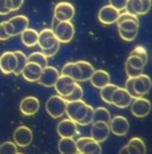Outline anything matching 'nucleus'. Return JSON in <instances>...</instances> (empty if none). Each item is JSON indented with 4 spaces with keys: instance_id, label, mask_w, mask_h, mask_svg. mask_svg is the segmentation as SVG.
I'll use <instances>...</instances> for the list:
<instances>
[{
    "instance_id": "obj_44",
    "label": "nucleus",
    "mask_w": 152,
    "mask_h": 154,
    "mask_svg": "<svg viewBox=\"0 0 152 154\" xmlns=\"http://www.w3.org/2000/svg\"><path fill=\"white\" fill-rule=\"evenodd\" d=\"M18 154H23V153H18Z\"/></svg>"
},
{
    "instance_id": "obj_10",
    "label": "nucleus",
    "mask_w": 152,
    "mask_h": 154,
    "mask_svg": "<svg viewBox=\"0 0 152 154\" xmlns=\"http://www.w3.org/2000/svg\"><path fill=\"white\" fill-rule=\"evenodd\" d=\"M145 64L147 63H144L141 59L129 54L127 61H125V73L128 75V77H137L143 75V69Z\"/></svg>"
},
{
    "instance_id": "obj_31",
    "label": "nucleus",
    "mask_w": 152,
    "mask_h": 154,
    "mask_svg": "<svg viewBox=\"0 0 152 154\" xmlns=\"http://www.w3.org/2000/svg\"><path fill=\"white\" fill-rule=\"evenodd\" d=\"M116 89H118V86L114 84H109V85L100 89V97H102V100L104 101L105 104H111L112 102V96H114Z\"/></svg>"
},
{
    "instance_id": "obj_2",
    "label": "nucleus",
    "mask_w": 152,
    "mask_h": 154,
    "mask_svg": "<svg viewBox=\"0 0 152 154\" xmlns=\"http://www.w3.org/2000/svg\"><path fill=\"white\" fill-rule=\"evenodd\" d=\"M151 86H152L151 77L144 75V73L137 77H128L127 82H125V89L132 96L134 100L144 97L151 91Z\"/></svg>"
},
{
    "instance_id": "obj_45",
    "label": "nucleus",
    "mask_w": 152,
    "mask_h": 154,
    "mask_svg": "<svg viewBox=\"0 0 152 154\" xmlns=\"http://www.w3.org/2000/svg\"><path fill=\"white\" fill-rule=\"evenodd\" d=\"M79 154H80V153H79Z\"/></svg>"
},
{
    "instance_id": "obj_13",
    "label": "nucleus",
    "mask_w": 152,
    "mask_h": 154,
    "mask_svg": "<svg viewBox=\"0 0 152 154\" xmlns=\"http://www.w3.org/2000/svg\"><path fill=\"white\" fill-rule=\"evenodd\" d=\"M56 130L60 138H73L77 134V124L71 118H66L57 124Z\"/></svg>"
},
{
    "instance_id": "obj_9",
    "label": "nucleus",
    "mask_w": 152,
    "mask_h": 154,
    "mask_svg": "<svg viewBox=\"0 0 152 154\" xmlns=\"http://www.w3.org/2000/svg\"><path fill=\"white\" fill-rule=\"evenodd\" d=\"M32 140H34V134H32V130L28 126H19L14 131V142L19 147L30 146Z\"/></svg>"
},
{
    "instance_id": "obj_1",
    "label": "nucleus",
    "mask_w": 152,
    "mask_h": 154,
    "mask_svg": "<svg viewBox=\"0 0 152 154\" xmlns=\"http://www.w3.org/2000/svg\"><path fill=\"white\" fill-rule=\"evenodd\" d=\"M118 31L120 37L124 41H132L137 36L139 32V17L132 14L120 12V16L118 19Z\"/></svg>"
},
{
    "instance_id": "obj_34",
    "label": "nucleus",
    "mask_w": 152,
    "mask_h": 154,
    "mask_svg": "<svg viewBox=\"0 0 152 154\" xmlns=\"http://www.w3.org/2000/svg\"><path fill=\"white\" fill-rule=\"evenodd\" d=\"M0 154H18V145L11 141L3 142L0 145Z\"/></svg>"
},
{
    "instance_id": "obj_12",
    "label": "nucleus",
    "mask_w": 152,
    "mask_h": 154,
    "mask_svg": "<svg viewBox=\"0 0 152 154\" xmlns=\"http://www.w3.org/2000/svg\"><path fill=\"white\" fill-rule=\"evenodd\" d=\"M152 0H128L125 11L135 16L145 15L151 9Z\"/></svg>"
},
{
    "instance_id": "obj_4",
    "label": "nucleus",
    "mask_w": 152,
    "mask_h": 154,
    "mask_svg": "<svg viewBox=\"0 0 152 154\" xmlns=\"http://www.w3.org/2000/svg\"><path fill=\"white\" fill-rule=\"evenodd\" d=\"M46 110L52 118H59L63 114H66L67 110V101L59 94L51 96L46 102Z\"/></svg>"
},
{
    "instance_id": "obj_14",
    "label": "nucleus",
    "mask_w": 152,
    "mask_h": 154,
    "mask_svg": "<svg viewBox=\"0 0 152 154\" xmlns=\"http://www.w3.org/2000/svg\"><path fill=\"white\" fill-rule=\"evenodd\" d=\"M132 101H134V98H132V96L127 92V89L125 88H119L118 86V89L115 91L114 96H112L111 105H114V106H116V108L124 109L127 106H131Z\"/></svg>"
},
{
    "instance_id": "obj_29",
    "label": "nucleus",
    "mask_w": 152,
    "mask_h": 154,
    "mask_svg": "<svg viewBox=\"0 0 152 154\" xmlns=\"http://www.w3.org/2000/svg\"><path fill=\"white\" fill-rule=\"evenodd\" d=\"M111 120H112V117H111V113H109L108 109H105L103 106L95 109V112H93V122H105V124H109V122H111Z\"/></svg>"
},
{
    "instance_id": "obj_22",
    "label": "nucleus",
    "mask_w": 152,
    "mask_h": 154,
    "mask_svg": "<svg viewBox=\"0 0 152 154\" xmlns=\"http://www.w3.org/2000/svg\"><path fill=\"white\" fill-rule=\"evenodd\" d=\"M41 73H43V68H41V66H39L37 64H35V63H28L27 65H25L21 76L24 77V80H27V81H30V82H39V80H40V77H41Z\"/></svg>"
},
{
    "instance_id": "obj_17",
    "label": "nucleus",
    "mask_w": 152,
    "mask_h": 154,
    "mask_svg": "<svg viewBox=\"0 0 152 154\" xmlns=\"http://www.w3.org/2000/svg\"><path fill=\"white\" fill-rule=\"evenodd\" d=\"M111 129H109V124L105 122H93L91 128V138L95 140L96 142L102 143L108 138Z\"/></svg>"
},
{
    "instance_id": "obj_24",
    "label": "nucleus",
    "mask_w": 152,
    "mask_h": 154,
    "mask_svg": "<svg viewBox=\"0 0 152 154\" xmlns=\"http://www.w3.org/2000/svg\"><path fill=\"white\" fill-rule=\"evenodd\" d=\"M57 149L60 154H79L76 146V141L73 138H60L57 143Z\"/></svg>"
},
{
    "instance_id": "obj_5",
    "label": "nucleus",
    "mask_w": 152,
    "mask_h": 154,
    "mask_svg": "<svg viewBox=\"0 0 152 154\" xmlns=\"http://www.w3.org/2000/svg\"><path fill=\"white\" fill-rule=\"evenodd\" d=\"M52 31L59 43H70L75 36V27L72 21H59V24Z\"/></svg>"
},
{
    "instance_id": "obj_25",
    "label": "nucleus",
    "mask_w": 152,
    "mask_h": 154,
    "mask_svg": "<svg viewBox=\"0 0 152 154\" xmlns=\"http://www.w3.org/2000/svg\"><path fill=\"white\" fill-rule=\"evenodd\" d=\"M9 21H11V24H12V27H14L16 35H21V32H24L25 29H27L28 24H30L28 17L27 16H24V15L14 16V17L9 19Z\"/></svg>"
},
{
    "instance_id": "obj_32",
    "label": "nucleus",
    "mask_w": 152,
    "mask_h": 154,
    "mask_svg": "<svg viewBox=\"0 0 152 154\" xmlns=\"http://www.w3.org/2000/svg\"><path fill=\"white\" fill-rule=\"evenodd\" d=\"M77 65H79L80 70H82V77H83V81H88L89 79H91V76L93 75V72H95V69H93V66L89 64L88 61H76Z\"/></svg>"
},
{
    "instance_id": "obj_33",
    "label": "nucleus",
    "mask_w": 152,
    "mask_h": 154,
    "mask_svg": "<svg viewBox=\"0 0 152 154\" xmlns=\"http://www.w3.org/2000/svg\"><path fill=\"white\" fill-rule=\"evenodd\" d=\"M48 57H46L41 52H34L28 56V63H35L41 68H47L48 66Z\"/></svg>"
},
{
    "instance_id": "obj_18",
    "label": "nucleus",
    "mask_w": 152,
    "mask_h": 154,
    "mask_svg": "<svg viewBox=\"0 0 152 154\" xmlns=\"http://www.w3.org/2000/svg\"><path fill=\"white\" fill-rule=\"evenodd\" d=\"M39 108H40V102L36 97L34 96H28V97H24L23 100L20 101V105H19V109H20L21 114L24 116H34L39 112Z\"/></svg>"
},
{
    "instance_id": "obj_39",
    "label": "nucleus",
    "mask_w": 152,
    "mask_h": 154,
    "mask_svg": "<svg viewBox=\"0 0 152 154\" xmlns=\"http://www.w3.org/2000/svg\"><path fill=\"white\" fill-rule=\"evenodd\" d=\"M59 48H60V43H56L52 48H50V49L41 51V53H43L46 57H51V56H53V54H56L57 52H59Z\"/></svg>"
},
{
    "instance_id": "obj_11",
    "label": "nucleus",
    "mask_w": 152,
    "mask_h": 154,
    "mask_svg": "<svg viewBox=\"0 0 152 154\" xmlns=\"http://www.w3.org/2000/svg\"><path fill=\"white\" fill-rule=\"evenodd\" d=\"M151 112V101L144 97L135 98L131 104V113L137 118L147 117Z\"/></svg>"
},
{
    "instance_id": "obj_28",
    "label": "nucleus",
    "mask_w": 152,
    "mask_h": 154,
    "mask_svg": "<svg viewBox=\"0 0 152 154\" xmlns=\"http://www.w3.org/2000/svg\"><path fill=\"white\" fill-rule=\"evenodd\" d=\"M79 153L80 154H102V146H100L99 142H96L95 140H92L89 137L87 143L79 150Z\"/></svg>"
},
{
    "instance_id": "obj_42",
    "label": "nucleus",
    "mask_w": 152,
    "mask_h": 154,
    "mask_svg": "<svg viewBox=\"0 0 152 154\" xmlns=\"http://www.w3.org/2000/svg\"><path fill=\"white\" fill-rule=\"evenodd\" d=\"M11 3H12V11H18L23 5L24 0H11Z\"/></svg>"
},
{
    "instance_id": "obj_38",
    "label": "nucleus",
    "mask_w": 152,
    "mask_h": 154,
    "mask_svg": "<svg viewBox=\"0 0 152 154\" xmlns=\"http://www.w3.org/2000/svg\"><path fill=\"white\" fill-rule=\"evenodd\" d=\"M128 0H109V5H112L114 8H116L118 11H123L127 7Z\"/></svg>"
},
{
    "instance_id": "obj_19",
    "label": "nucleus",
    "mask_w": 152,
    "mask_h": 154,
    "mask_svg": "<svg viewBox=\"0 0 152 154\" xmlns=\"http://www.w3.org/2000/svg\"><path fill=\"white\" fill-rule=\"evenodd\" d=\"M60 77V73L55 66H50L48 65L47 68L43 69V73H41V77L39 80V84L44 85V86H55L56 81L59 80Z\"/></svg>"
},
{
    "instance_id": "obj_3",
    "label": "nucleus",
    "mask_w": 152,
    "mask_h": 154,
    "mask_svg": "<svg viewBox=\"0 0 152 154\" xmlns=\"http://www.w3.org/2000/svg\"><path fill=\"white\" fill-rule=\"evenodd\" d=\"M89 108H91V105L86 104L83 100L71 101V102H67L66 114L68 116V118H71L72 121H75L77 125H80V122L86 118Z\"/></svg>"
},
{
    "instance_id": "obj_43",
    "label": "nucleus",
    "mask_w": 152,
    "mask_h": 154,
    "mask_svg": "<svg viewBox=\"0 0 152 154\" xmlns=\"http://www.w3.org/2000/svg\"><path fill=\"white\" fill-rule=\"evenodd\" d=\"M119 154H129L128 149H127V146H123L121 149H120V152H119Z\"/></svg>"
},
{
    "instance_id": "obj_36",
    "label": "nucleus",
    "mask_w": 152,
    "mask_h": 154,
    "mask_svg": "<svg viewBox=\"0 0 152 154\" xmlns=\"http://www.w3.org/2000/svg\"><path fill=\"white\" fill-rule=\"evenodd\" d=\"M129 54H132V56H136V57H139V59H141L144 63H147V61H148V54H147V51H145V48H144V47H141V45L135 47L134 49H132V52L129 53Z\"/></svg>"
},
{
    "instance_id": "obj_20",
    "label": "nucleus",
    "mask_w": 152,
    "mask_h": 154,
    "mask_svg": "<svg viewBox=\"0 0 152 154\" xmlns=\"http://www.w3.org/2000/svg\"><path fill=\"white\" fill-rule=\"evenodd\" d=\"M56 43H59V41L56 40L52 29L46 28V29H43L41 32H39V43L37 44H39V47H40L41 51L50 49V48H52Z\"/></svg>"
},
{
    "instance_id": "obj_40",
    "label": "nucleus",
    "mask_w": 152,
    "mask_h": 154,
    "mask_svg": "<svg viewBox=\"0 0 152 154\" xmlns=\"http://www.w3.org/2000/svg\"><path fill=\"white\" fill-rule=\"evenodd\" d=\"M4 27H5V32L8 33L9 37L16 36L15 29H14V27H12V24H11V21H9V20H5V21H4Z\"/></svg>"
},
{
    "instance_id": "obj_41",
    "label": "nucleus",
    "mask_w": 152,
    "mask_h": 154,
    "mask_svg": "<svg viewBox=\"0 0 152 154\" xmlns=\"http://www.w3.org/2000/svg\"><path fill=\"white\" fill-rule=\"evenodd\" d=\"M9 36L8 33L5 32V27H4V21L0 23V41H4V40H8Z\"/></svg>"
},
{
    "instance_id": "obj_7",
    "label": "nucleus",
    "mask_w": 152,
    "mask_h": 154,
    "mask_svg": "<svg viewBox=\"0 0 152 154\" xmlns=\"http://www.w3.org/2000/svg\"><path fill=\"white\" fill-rule=\"evenodd\" d=\"M77 85V82L75 81L73 79H71L68 76H64V75H60L59 80L56 81V84H55V91L56 93L60 96V97L66 98L67 96H70L71 93L73 92V89H75V86Z\"/></svg>"
},
{
    "instance_id": "obj_26",
    "label": "nucleus",
    "mask_w": 152,
    "mask_h": 154,
    "mask_svg": "<svg viewBox=\"0 0 152 154\" xmlns=\"http://www.w3.org/2000/svg\"><path fill=\"white\" fill-rule=\"evenodd\" d=\"M20 38L23 41V44L25 47H34L39 43V32L32 29V28H27L24 32H21Z\"/></svg>"
},
{
    "instance_id": "obj_27",
    "label": "nucleus",
    "mask_w": 152,
    "mask_h": 154,
    "mask_svg": "<svg viewBox=\"0 0 152 154\" xmlns=\"http://www.w3.org/2000/svg\"><path fill=\"white\" fill-rule=\"evenodd\" d=\"M125 146H127L129 154H145V143L139 137L131 138Z\"/></svg>"
},
{
    "instance_id": "obj_37",
    "label": "nucleus",
    "mask_w": 152,
    "mask_h": 154,
    "mask_svg": "<svg viewBox=\"0 0 152 154\" xmlns=\"http://www.w3.org/2000/svg\"><path fill=\"white\" fill-rule=\"evenodd\" d=\"M12 11V3L11 0H0V15L5 16Z\"/></svg>"
},
{
    "instance_id": "obj_8",
    "label": "nucleus",
    "mask_w": 152,
    "mask_h": 154,
    "mask_svg": "<svg viewBox=\"0 0 152 154\" xmlns=\"http://www.w3.org/2000/svg\"><path fill=\"white\" fill-rule=\"evenodd\" d=\"M120 16V11H118L116 8H114L112 5H104V7L100 8L99 14H98V19L102 24L104 25H111L118 23V19Z\"/></svg>"
},
{
    "instance_id": "obj_16",
    "label": "nucleus",
    "mask_w": 152,
    "mask_h": 154,
    "mask_svg": "<svg viewBox=\"0 0 152 154\" xmlns=\"http://www.w3.org/2000/svg\"><path fill=\"white\" fill-rule=\"evenodd\" d=\"M18 65V60H16L15 52H3L0 56V70L4 75L14 73Z\"/></svg>"
},
{
    "instance_id": "obj_6",
    "label": "nucleus",
    "mask_w": 152,
    "mask_h": 154,
    "mask_svg": "<svg viewBox=\"0 0 152 154\" xmlns=\"http://www.w3.org/2000/svg\"><path fill=\"white\" fill-rule=\"evenodd\" d=\"M75 16V7L68 2H60L53 8V17L59 21H71Z\"/></svg>"
},
{
    "instance_id": "obj_35",
    "label": "nucleus",
    "mask_w": 152,
    "mask_h": 154,
    "mask_svg": "<svg viewBox=\"0 0 152 154\" xmlns=\"http://www.w3.org/2000/svg\"><path fill=\"white\" fill-rule=\"evenodd\" d=\"M82 98H83V88L77 84L75 86V89H73V92L71 93L70 96H67L64 100L67 102H71V101H79V100H82Z\"/></svg>"
},
{
    "instance_id": "obj_23",
    "label": "nucleus",
    "mask_w": 152,
    "mask_h": 154,
    "mask_svg": "<svg viewBox=\"0 0 152 154\" xmlns=\"http://www.w3.org/2000/svg\"><path fill=\"white\" fill-rule=\"evenodd\" d=\"M60 75H64V76H68L71 79H73L76 82L79 81H83V77H82V70H80L77 63H67L66 65L63 66L61 69V73Z\"/></svg>"
},
{
    "instance_id": "obj_15",
    "label": "nucleus",
    "mask_w": 152,
    "mask_h": 154,
    "mask_svg": "<svg viewBox=\"0 0 152 154\" xmlns=\"http://www.w3.org/2000/svg\"><path fill=\"white\" fill-rule=\"evenodd\" d=\"M109 129H111V133H114L115 136L123 137L128 133L129 122L124 116H115V117H112L111 122H109Z\"/></svg>"
},
{
    "instance_id": "obj_30",
    "label": "nucleus",
    "mask_w": 152,
    "mask_h": 154,
    "mask_svg": "<svg viewBox=\"0 0 152 154\" xmlns=\"http://www.w3.org/2000/svg\"><path fill=\"white\" fill-rule=\"evenodd\" d=\"M15 56H16V60H18V65H16V69H15L14 75L19 76V75L23 73L25 65L28 64V57L25 56L23 52H20V51H15Z\"/></svg>"
},
{
    "instance_id": "obj_21",
    "label": "nucleus",
    "mask_w": 152,
    "mask_h": 154,
    "mask_svg": "<svg viewBox=\"0 0 152 154\" xmlns=\"http://www.w3.org/2000/svg\"><path fill=\"white\" fill-rule=\"evenodd\" d=\"M89 82H91L92 86H95V88L102 89V88H104V86L111 84V76H109V73L107 72V70L98 69V70H95L93 75L91 76Z\"/></svg>"
}]
</instances>
